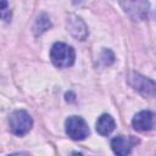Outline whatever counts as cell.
<instances>
[{
  "mask_svg": "<svg viewBox=\"0 0 156 156\" xmlns=\"http://www.w3.org/2000/svg\"><path fill=\"white\" fill-rule=\"evenodd\" d=\"M50 57L52 63L58 68L71 67L74 63L76 52L72 46L65 43H55L50 51Z\"/></svg>",
  "mask_w": 156,
  "mask_h": 156,
  "instance_id": "1",
  "label": "cell"
},
{
  "mask_svg": "<svg viewBox=\"0 0 156 156\" xmlns=\"http://www.w3.org/2000/svg\"><path fill=\"white\" fill-rule=\"evenodd\" d=\"M33 126L32 117L23 110H17L12 112L9 117V129L15 135H24L30 130Z\"/></svg>",
  "mask_w": 156,
  "mask_h": 156,
  "instance_id": "2",
  "label": "cell"
},
{
  "mask_svg": "<svg viewBox=\"0 0 156 156\" xmlns=\"http://www.w3.org/2000/svg\"><path fill=\"white\" fill-rule=\"evenodd\" d=\"M124 12L134 21H143L147 17L150 4L147 0H119Z\"/></svg>",
  "mask_w": 156,
  "mask_h": 156,
  "instance_id": "3",
  "label": "cell"
},
{
  "mask_svg": "<svg viewBox=\"0 0 156 156\" xmlns=\"http://www.w3.org/2000/svg\"><path fill=\"white\" fill-rule=\"evenodd\" d=\"M66 133L73 140H84L89 135L87 122L79 116H71L66 119Z\"/></svg>",
  "mask_w": 156,
  "mask_h": 156,
  "instance_id": "4",
  "label": "cell"
},
{
  "mask_svg": "<svg viewBox=\"0 0 156 156\" xmlns=\"http://www.w3.org/2000/svg\"><path fill=\"white\" fill-rule=\"evenodd\" d=\"M128 83L144 96H156V83L139 73L132 72L128 76Z\"/></svg>",
  "mask_w": 156,
  "mask_h": 156,
  "instance_id": "5",
  "label": "cell"
},
{
  "mask_svg": "<svg viewBox=\"0 0 156 156\" xmlns=\"http://www.w3.org/2000/svg\"><path fill=\"white\" fill-rule=\"evenodd\" d=\"M155 123L156 115L151 111H140L132 119V124L138 132H149L155 127Z\"/></svg>",
  "mask_w": 156,
  "mask_h": 156,
  "instance_id": "6",
  "label": "cell"
},
{
  "mask_svg": "<svg viewBox=\"0 0 156 156\" xmlns=\"http://www.w3.org/2000/svg\"><path fill=\"white\" fill-rule=\"evenodd\" d=\"M139 140L132 135H117L111 140V147L117 155H128L132 151V147L138 144Z\"/></svg>",
  "mask_w": 156,
  "mask_h": 156,
  "instance_id": "7",
  "label": "cell"
},
{
  "mask_svg": "<svg viewBox=\"0 0 156 156\" xmlns=\"http://www.w3.org/2000/svg\"><path fill=\"white\" fill-rule=\"evenodd\" d=\"M67 27H68V30L72 33V35L76 37L77 39H79V40L85 39V37L88 35V28H87V26H85L84 22H83L79 17H77V16L71 15V16L68 17Z\"/></svg>",
  "mask_w": 156,
  "mask_h": 156,
  "instance_id": "8",
  "label": "cell"
},
{
  "mask_svg": "<svg viewBox=\"0 0 156 156\" xmlns=\"http://www.w3.org/2000/svg\"><path fill=\"white\" fill-rule=\"evenodd\" d=\"M115 119L110 115H101L96 121V130L101 135H108L115 129Z\"/></svg>",
  "mask_w": 156,
  "mask_h": 156,
  "instance_id": "9",
  "label": "cell"
},
{
  "mask_svg": "<svg viewBox=\"0 0 156 156\" xmlns=\"http://www.w3.org/2000/svg\"><path fill=\"white\" fill-rule=\"evenodd\" d=\"M50 26H51V23H50V20H49V17L46 16V15H40L38 18H37V22H35V27H34V29H35V33L37 34H41L43 32H45L46 29H49L50 28Z\"/></svg>",
  "mask_w": 156,
  "mask_h": 156,
  "instance_id": "10",
  "label": "cell"
},
{
  "mask_svg": "<svg viewBox=\"0 0 156 156\" xmlns=\"http://www.w3.org/2000/svg\"><path fill=\"white\" fill-rule=\"evenodd\" d=\"M72 2H73L74 5H80L82 2H84V0H72Z\"/></svg>",
  "mask_w": 156,
  "mask_h": 156,
  "instance_id": "11",
  "label": "cell"
}]
</instances>
